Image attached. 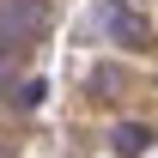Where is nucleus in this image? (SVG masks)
<instances>
[{
    "mask_svg": "<svg viewBox=\"0 0 158 158\" xmlns=\"http://www.w3.org/2000/svg\"><path fill=\"white\" fill-rule=\"evenodd\" d=\"M43 19H49V6H43V0H0V37H6V43L37 37Z\"/></svg>",
    "mask_w": 158,
    "mask_h": 158,
    "instance_id": "f257e3e1",
    "label": "nucleus"
},
{
    "mask_svg": "<svg viewBox=\"0 0 158 158\" xmlns=\"http://www.w3.org/2000/svg\"><path fill=\"white\" fill-rule=\"evenodd\" d=\"M91 24H110V37L122 43V49H146V19L140 12H128V6H91Z\"/></svg>",
    "mask_w": 158,
    "mask_h": 158,
    "instance_id": "f03ea898",
    "label": "nucleus"
},
{
    "mask_svg": "<svg viewBox=\"0 0 158 158\" xmlns=\"http://www.w3.org/2000/svg\"><path fill=\"white\" fill-rule=\"evenodd\" d=\"M146 140H152L146 128H122V134H116V146H122V152H146Z\"/></svg>",
    "mask_w": 158,
    "mask_h": 158,
    "instance_id": "7ed1b4c3",
    "label": "nucleus"
},
{
    "mask_svg": "<svg viewBox=\"0 0 158 158\" xmlns=\"http://www.w3.org/2000/svg\"><path fill=\"white\" fill-rule=\"evenodd\" d=\"M0 91H6V61H0Z\"/></svg>",
    "mask_w": 158,
    "mask_h": 158,
    "instance_id": "20e7f679",
    "label": "nucleus"
}]
</instances>
